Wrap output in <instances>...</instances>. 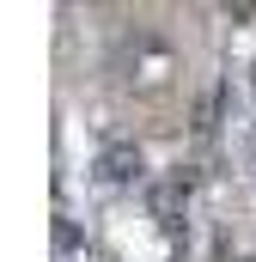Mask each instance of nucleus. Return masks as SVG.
<instances>
[{"instance_id": "nucleus-1", "label": "nucleus", "mask_w": 256, "mask_h": 262, "mask_svg": "<svg viewBox=\"0 0 256 262\" xmlns=\"http://www.w3.org/2000/svg\"><path fill=\"white\" fill-rule=\"evenodd\" d=\"M134 171H140V152H128V146L104 152V177H110V183H122V177H134Z\"/></svg>"}]
</instances>
